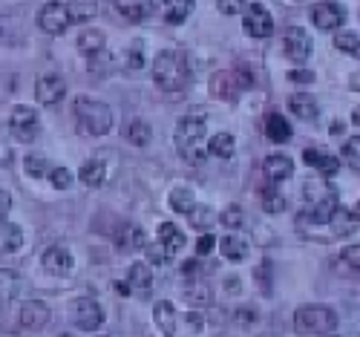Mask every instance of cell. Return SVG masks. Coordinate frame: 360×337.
<instances>
[{"label": "cell", "mask_w": 360, "mask_h": 337, "mask_svg": "<svg viewBox=\"0 0 360 337\" xmlns=\"http://www.w3.org/2000/svg\"><path fill=\"white\" fill-rule=\"evenodd\" d=\"M153 320L167 337H202L205 317L199 312H176L173 303L162 300L153 305Z\"/></svg>", "instance_id": "cell-1"}, {"label": "cell", "mask_w": 360, "mask_h": 337, "mask_svg": "<svg viewBox=\"0 0 360 337\" xmlns=\"http://www.w3.org/2000/svg\"><path fill=\"white\" fill-rule=\"evenodd\" d=\"M153 78H156V84L165 89V93H179V89H185L188 78H191L185 52L167 49V52L156 55V61H153Z\"/></svg>", "instance_id": "cell-2"}, {"label": "cell", "mask_w": 360, "mask_h": 337, "mask_svg": "<svg viewBox=\"0 0 360 337\" xmlns=\"http://www.w3.org/2000/svg\"><path fill=\"white\" fill-rule=\"evenodd\" d=\"M75 118H78V130L86 136H104L112 127V110L96 98H78Z\"/></svg>", "instance_id": "cell-3"}, {"label": "cell", "mask_w": 360, "mask_h": 337, "mask_svg": "<svg viewBox=\"0 0 360 337\" xmlns=\"http://www.w3.org/2000/svg\"><path fill=\"white\" fill-rule=\"evenodd\" d=\"M297 334H328L338 329V314L328 305H303L294 314Z\"/></svg>", "instance_id": "cell-4"}, {"label": "cell", "mask_w": 360, "mask_h": 337, "mask_svg": "<svg viewBox=\"0 0 360 337\" xmlns=\"http://www.w3.org/2000/svg\"><path fill=\"white\" fill-rule=\"evenodd\" d=\"M205 133H207V125H205L202 115H185V118L176 125V136H173V139H176V147L191 159V156H193V147L205 139Z\"/></svg>", "instance_id": "cell-5"}, {"label": "cell", "mask_w": 360, "mask_h": 337, "mask_svg": "<svg viewBox=\"0 0 360 337\" xmlns=\"http://www.w3.org/2000/svg\"><path fill=\"white\" fill-rule=\"evenodd\" d=\"M245 87H251V78L243 75V72H233V70L231 72H217L211 78V93L222 101H236Z\"/></svg>", "instance_id": "cell-6"}, {"label": "cell", "mask_w": 360, "mask_h": 337, "mask_svg": "<svg viewBox=\"0 0 360 337\" xmlns=\"http://www.w3.org/2000/svg\"><path fill=\"white\" fill-rule=\"evenodd\" d=\"M70 23H72L70 9H67V4H61V0H52V4H46L41 9V15H38V26L44 29L46 35H64Z\"/></svg>", "instance_id": "cell-7"}, {"label": "cell", "mask_w": 360, "mask_h": 337, "mask_svg": "<svg viewBox=\"0 0 360 337\" xmlns=\"http://www.w3.org/2000/svg\"><path fill=\"white\" fill-rule=\"evenodd\" d=\"M311 23L323 29V32H332V29L346 23V9L340 4H332V0H323V4L311 9Z\"/></svg>", "instance_id": "cell-8"}, {"label": "cell", "mask_w": 360, "mask_h": 337, "mask_svg": "<svg viewBox=\"0 0 360 337\" xmlns=\"http://www.w3.org/2000/svg\"><path fill=\"white\" fill-rule=\"evenodd\" d=\"M72 320L84 331H96L104 323V312H101V305L96 300L84 297V300H75V305H72Z\"/></svg>", "instance_id": "cell-9"}, {"label": "cell", "mask_w": 360, "mask_h": 337, "mask_svg": "<svg viewBox=\"0 0 360 337\" xmlns=\"http://www.w3.org/2000/svg\"><path fill=\"white\" fill-rule=\"evenodd\" d=\"M9 127H12L18 141H32L38 136V115H35V110L32 107H15Z\"/></svg>", "instance_id": "cell-10"}, {"label": "cell", "mask_w": 360, "mask_h": 337, "mask_svg": "<svg viewBox=\"0 0 360 337\" xmlns=\"http://www.w3.org/2000/svg\"><path fill=\"white\" fill-rule=\"evenodd\" d=\"M245 32L251 38H268L274 32V20L268 15V9L262 4H251L245 9Z\"/></svg>", "instance_id": "cell-11"}, {"label": "cell", "mask_w": 360, "mask_h": 337, "mask_svg": "<svg viewBox=\"0 0 360 337\" xmlns=\"http://www.w3.org/2000/svg\"><path fill=\"white\" fill-rule=\"evenodd\" d=\"M44 268L52 274V277H67V274L72 271V254L70 248H64V245H52V248L44 251Z\"/></svg>", "instance_id": "cell-12"}, {"label": "cell", "mask_w": 360, "mask_h": 337, "mask_svg": "<svg viewBox=\"0 0 360 337\" xmlns=\"http://www.w3.org/2000/svg\"><path fill=\"white\" fill-rule=\"evenodd\" d=\"M285 55L291 61H297V64H303V61L311 55V38H309L306 29L291 26L285 32Z\"/></svg>", "instance_id": "cell-13"}, {"label": "cell", "mask_w": 360, "mask_h": 337, "mask_svg": "<svg viewBox=\"0 0 360 337\" xmlns=\"http://www.w3.org/2000/svg\"><path fill=\"white\" fill-rule=\"evenodd\" d=\"M64 93H67V84H64L61 75H44V78H38V84H35V96H38V101L46 104V107L58 104V101L64 98Z\"/></svg>", "instance_id": "cell-14"}, {"label": "cell", "mask_w": 360, "mask_h": 337, "mask_svg": "<svg viewBox=\"0 0 360 337\" xmlns=\"http://www.w3.org/2000/svg\"><path fill=\"white\" fill-rule=\"evenodd\" d=\"M46 323H49V305H46V303H41V300H26V303L20 305V326H23V329L38 331V329H44Z\"/></svg>", "instance_id": "cell-15"}, {"label": "cell", "mask_w": 360, "mask_h": 337, "mask_svg": "<svg viewBox=\"0 0 360 337\" xmlns=\"http://www.w3.org/2000/svg\"><path fill=\"white\" fill-rule=\"evenodd\" d=\"M338 208H340V202H338V191H335L332 196H326V199L309 202V208L303 210V217H306L309 222H314V225H323V222H332V217H335Z\"/></svg>", "instance_id": "cell-16"}, {"label": "cell", "mask_w": 360, "mask_h": 337, "mask_svg": "<svg viewBox=\"0 0 360 337\" xmlns=\"http://www.w3.org/2000/svg\"><path fill=\"white\" fill-rule=\"evenodd\" d=\"M112 239H115V248L124 251V254H127V251H139V248H144V245H147V242H144V231H141L136 222H124L122 228L115 231Z\"/></svg>", "instance_id": "cell-17"}, {"label": "cell", "mask_w": 360, "mask_h": 337, "mask_svg": "<svg viewBox=\"0 0 360 337\" xmlns=\"http://www.w3.org/2000/svg\"><path fill=\"white\" fill-rule=\"evenodd\" d=\"M262 173H265V179L271 182V185H280V182L291 179L294 162H291L288 156H268V159L262 162Z\"/></svg>", "instance_id": "cell-18"}, {"label": "cell", "mask_w": 360, "mask_h": 337, "mask_svg": "<svg viewBox=\"0 0 360 337\" xmlns=\"http://www.w3.org/2000/svg\"><path fill=\"white\" fill-rule=\"evenodd\" d=\"M303 159H306V165H311L314 170H320L323 179H332L340 170V159L338 156H326V153H320V150H306Z\"/></svg>", "instance_id": "cell-19"}, {"label": "cell", "mask_w": 360, "mask_h": 337, "mask_svg": "<svg viewBox=\"0 0 360 337\" xmlns=\"http://www.w3.org/2000/svg\"><path fill=\"white\" fill-rule=\"evenodd\" d=\"M115 9H118L122 18L139 23V20H144L150 12H153V0H115Z\"/></svg>", "instance_id": "cell-20"}, {"label": "cell", "mask_w": 360, "mask_h": 337, "mask_svg": "<svg viewBox=\"0 0 360 337\" xmlns=\"http://www.w3.org/2000/svg\"><path fill=\"white\" fill-rule=\"evenodd\" d=\"M127 283H130V288H136L139 294H147L150 286H153V268H150L147 262H133L130 271H127Z\"/></svg>", "instance_id": "cell-21"}, {"label": "cell", "mask_w": 360, "mask_h": 337, "mask_svg": "<svg viewBox=\"0 0 360 337\" xmlns=\"http://www.w3.org/2000/svg\"><path fill=\"white\" fill-rule=\"evenodd\" d=\"M193 0H162V9H165V20L167 23H185L188 15L193 12Z\"/></svg>", "instance_id": "cell-22"}, {"label": "cell", "mask_w": 360, "mask_h": 337, "mask_svg": "<svg viewBox=\"0 0 360 337\" xmlns=\"http://www.w3.org/2000/svg\"><path fill=\"white\" fill-rule=\"evenodd\" d=\"M23 245V231L15 222H0V254H12Z\"/></svg>", "instance_id": "cell-23"}, {"label": "cell", "mask_w": 360, "mask_h": 337, "mask_svg": "<svg viewBox=\"0 0 360 337\" xmlns=\"http://www.w3.org/2000/svg\"><path fill=\"white\" fill-rule=\"evenodd\" d=\"M81 182L84 185H89V188H98L101 182L107 179V165L101 162V159H89V162H84L81 165Z\"/></svg>", "instance_id": "cell-24"}, {"label": "cell", "mask_w": 360, "mask_h": 337, "mask_svg": "<svg viewBox=\"0 0 360 337\" xmlns=\"http://www.w3.org/2000/svg\"><path fill=\"white\" fill-rule=\"evenodd\" d=\"M265 133H268V139H271V141L283 144V141L291 139V125L280 113H271V115H268V121H265Z\"/></svg>", "instance_id": "cell-25"}, {"label": "cell", "mask_w": 360, "mask_h": 337, "mask_svg": "<svg viewBox=\"0 0 360 337\" xmlns=\"http://www.w3.org/2000/svg\"><path fill=\"white\" fill-rule=\"evenodd\" d=\"M67 9H70L72 23H86V20H93L98 15V4H96V0H70Z\"/></svg>", "instance_id": "cell-26"}, {"label": "cell", "mask_w": 360, "mask_h": 337, "mask_svg": "<svg viewBox=\"0 0 360 337\" xmlns=\"http://www.w3.org/2000/svg\"><path fill=\"white\" fill-rule=\"evenodd\" d=\"M288 107H291V113L300 115V118H317V113H320L317 101H314L311 96H306V93L291 96V98H288Z\"/></svg>", "instance_id": "cell-27"}, {"label": "cell", "mask_w": 360, "mask_h": 337, "mask_svg": "<svg viewBox=\"0 0 360 337\" xmlns=\"http://www.w3.org/2000/svg\"><path fill=\"white\" fill-rule=\"evenodd\" d=\"M104 35L101 32H96V29H86V32H81V38H78V49H81V55H86V58H96L101 49H104Z\"/></svg>", "instance_id": "cell-28"}, {"label": "cell", "mask_w": 360, "mask_h": 337, "mask_svg": "<svg viewBox=\"0 0 360 337\" xmlns=\"http://www.w3.org/2000/svg\"><path fill=\"white\" fill-rule=\"evenodd\" d=\"M170 208L176 213H185V217H191V213L196 210V199H193V193L188 188H173L170 191Z\"/></svg>", "instance_id": "cell-29"}, {"label": "cell", "mask_w": 360, "mask_h": 337, "mask_svg": "<svg viewBox=\"0 0 360 337\" xmlns=\"http://www.w3.org/2000/svg\"><path fill=\"white\" fill-rule=\"evenodd\" d=\"M219 248H222V257H228L231 262L245 260V254H248V245H245V239H239V236H222Z\"/></svg>", "instance_id": "cell-30"}, {"label": "cell", "mask_w": 360, "mask_h": 337, "mask_svg": "<svg viewBox=\"0 0 360 337\" xmlns=\"http://www.w3.org/2000/svg\"><path fill=\"white\" fill-rule=\"evenodd\" d=\"M159 236H162V242L170 248V254H176V251H182V248H185V234L179 231L176 225H170V222L159 225Z\"/></svg>", "instance_id": "cell-31"}, {"label": "cell", "mask_w": 360, "mask_h": 337, "mask_svg": "<svg viewBox=\"0 0 360 337\" xmlns=\"http://www.w3.org/2000/svg\"><path fill=\"white\" fill-rule=\"evenodd\" d=\"M207 153H211V156H219V159L233 156V136H231V133H219V136H214L211 144H207Z\"/></svg>", "instance_id": "cell-32"}, {"label": "cell", "mask_w": 360, "mask_h": 337, "mask_svg": "<svg viewBox=\"0 0 360 337\" xmlns=\"http://www.w3.org/2000/svg\"><path fill=\"white\" fill-rule=\"evenodd\" d=\"M127 139L136 147H147L150 139H153V133H150V125H144L141 118H136V121H130V127H127Z\"/></svg>", "instance_id": "cell-33"}, {"label": "cell", "mask_w": 360, "mask_h": 337, "mask_svg": "<svg viewBox=\"0 0 360 337\" xmlns=\"http://www.w3.org/2000/svg\"><path fill=\"white\" fill-rule=\"evenodd\" d=\"M354 220H352V210H346V208H338L335 210V217H332V228H335V234L338 236H349L352 231H354Z\"/></svg>", "instance_id": "cell-34"}, {"label": "cell", "mask_w": 360, "mask_h": 337, "mask_svg": "<svg viewBox=\"0 0 360 337\" xmlns=\"http://www.w3.org/2000/svg\"><path fill=\"white\" fill-rule=\"evenodd\" d=\"M335 46L352 58H360V38L354 32H338L335 35Z\"/></svg>", "instance_id": "cell-35"}, {"label": "cell", "mask_w": 360, "mask_h": 337, "mask_svg": "<svg viewBox=\"0 0 360 337\" xmlns=\"http://www.w3.org/2000/svg\"><path fill=\"white\" fill-rule=\"evenodd\" d=\"M49 162L41 156V153H29L26 156V173L29 176H35V179H44V176H49Z\"/></svg>", "instance_id": "cell-36"}, {"label": "cell", "mask_w": 360, "mask_h": 337, "mask_svg": "<svg viewBox=\"0 0 360 337\" xmlns=\"http://www.w3.org/2000/svg\"><path fill=\"white\" fill-rule=\"evenodd\" d=\"M15 291H18V277L12 271L0 268V303H9L15 297Z\"/></svg>", "instance_id": "cell-37"}, {"label": "cell", "mask_w": 360, "mask_h": 337, "mask_svg": "<svg viewBox=\"0 0 360 337\" xmlns=\"http://www.w3.org/2000/svg\"><path fill=\"white\" fill-rule=\"evenodd\" d=\"M306 202H317V199H326V196H332L335 193V188L328 185V182H306Z\"/></svg>", "instance_id": "cell-38"}, {"label": "cell", "mask_w": 360, "mask_h": 337, "mask_svg": "<svg viewBox=\"0 0 360 337\" xmlns=\"http://www.w3.org/2000/svg\"><path fill=\"white\" fill-rule=\"evenodd\" d=\"M144 251H147V260L150 262H153V265H165L173 254H170V248H167V245L162 242V239H156L153 245H144Z\"/></svg>", "instance_id": "cell-39"}, {"label": "cell", "mask_w": 360, "mask_h": 337, "mask_svg": "<svg viewBox=\"0 0 360 337\" xmlns=\"http://www.w3.org/2000/svg\"><path fill=\"white\" fill-rule=\"evenodd\" d=\"M262 208H265L268 213H283V210H285V196H283L277 188H268V191L262 193Z\"/></svg>", "instance_id": "cell-40"}, {"label": "cell", "mask_w": 360, "mask_h": 337, "mask_svg": "<svg viewBox=\"0 0 360 337\" xmlns=\"http://www.w3.org/2000/svg\"><path fill=\"white\" fill-rule=\"evenodd\" d=\"M343 162H346L349 167L360 170V136H354V139L346 141V147H343Z\"/></svg>", "instance_id": "cell-41"}, {"label": "cell", "mask_w": 360, "mask_h": 337, "mask_svg": "<svg viewBox=\"0 0 360 337\" xmlns=\"http://www.w3.org/2000/svg\"><path fill=\"white\" fill-rule=\"evenodd\" d=\"M185 297H188V303H193V305H205V303H211V288L202 286V283H193V286L185 291Z\"/></svg>", "instance_id": "cell-42"}, {"label": "cell", "mask_w": 360, "mask_h": 337, "mask_svg": "<svg viewBox=\"0 0 360 337\" xmlns=\"http://www.w3.org/2000/svg\"><path fill=\"white\" fill-rule=\"evenodd\" d=\"M191 222H193L196 228H207V225L217 222V213H214L211 208H196V210L191 213Z\"/></svg>", "instance_id": "cell-43"}, {"label": "cell", "mask_w": 360, "mask_h": 337, "mask_svg": "<svg viewBox=\"0 0 360 337\" xmlns=\"http://www.w3.org/2000/svg\"><path fill=\"white\" fill-rule=\"evenodd\" d=\"M49 179H52V185H55L58 191H67V188L72 185V176H70L67 167H52V170H49Z\"/></svg>", "instance_id": "cell-44"}, {"label": "cell", "mask_w": 360, "mask_h": 337, "mask_svg": "<svg viewBox=\"0 0 360 337\" xmlns=\"http://www.w3.org/2000/svg\"><path fill=\"white\" fill-rule=\"evenodd\" d=\"M219 220H222V225H228V228H239V225H243V208H239V205L225 208Z\"/></svg>", "instance_id": "cell-45"}, {"label": "cell", "mask_w": 360, "mask_h": 337, "mask_svg": "<svg viewBox=\"0 0 360 337\" xmlns=\"http://www.w3.org/2000/svg\"><path fill=\"white\" fill-rule=\"evenodd\" d=\"M340 262H346L352 271H360V245H349V248H343Z\"/></svg>", "instance_id": "cell-46"}, {"label": "cell", "mask_w": 360, "mask_h": 337, "mask_svg": "<svg viewBox=\"0 0 360 337\" xmlns=\"http://www.w3.org/2000/svg\"><path fill=\"white\" fill-rule=\"evenodd\" d=\"M248 9V0H219V12L222 15H239Z\"/></svg>", "instance_id": "cell-47"}, {"label": "cell", "mask_w": 360, "mask_h": 337, "mask_svg": "<svg viewBox=\"0 0 360 337\" xmlns=\"http://www.w3.org/2000/svg\"><path fill=\"white\" fill-rule=\"evenodd\" d=\"M217 248V236H211V234H202L199 239H196V254L199 257H207V254H211Z\"/></svg>", "instance_id": "cell-48"}, {"label": "cell", "mask_w": 360, "mask_h": 337, "mask_svg": "<svg viewBox=\"0 0 360 337\" xmlns=\"http://www.w3.org/2000/svg\"><path fill=\"white\" fill-rule=\"evenodd\" d=\"M288 81H294V84H311V81H314V72H309V70H294V72H288Z\"/></svg>", "instance_id": "cell-49"}, {"label": "cell", "mask_w": 360, "mask_h": 337, "mask_svg": "<svg viewBox=\"0 0 360 337\" xmlns=\"http://www.w3.org/2000/svg\"><path fill=\"white\" fill-rule=\"evenodd\" d=\"M9 208H12V196H9L6 191H0V222H4V217L9 213Z\"/></svg>", "instance_id": "cell-50"}, {"label": "cell", "mask_w": 360, "mask_h": 337, "mask_svg": "<svg viewBox=\"0 0 360 337\" xmlns=\"http://www.w3.org/2000/svg\"><path fill=\"white\" fill-rule=\"evenodd\" d=\"M343 130H346L343 121H332V127H328V133H332V136H343Z\"/></svg>", "instance_id": "cell-51"}, {"label": "cell", "mask_w": 360, "mask_h": 337, "mask_svg": "<svg viewBox=\"0 0 360 337\" xmlns=\"http://www.w3.org/2000/svg\"><path fill=\"white\" fill-rule=\"evenodd\" d=\"M349 89H354V93H360V72H354V75L349 78Z\"/></svg>", "instance_id": "cell-52"}, {"label": "cell", "mask_w": 360, "mask_h": 337, "mask_svg": "<svg viewBox=\"0 0 360 337\" xmlns=\"http://www.w3.org/2000/svg\"><path fill=\"white\" fill-rule=\"evenodd\" d=\"M130 55H133V58H127V64H130L133 70H139V67H141V55H139V52H130Z\"/></svg>", "instance_id": "cell-53"}, {"label": "cell", "mask_w": 360, "mask_h": 337, "mask_svg": "<svg viewBox=\"0 0 360 337\" xmlns=\"http://www.w3.org/2000/svg\"><path fill=\"white\" fill-rule=\"evenodd\" d=\"M352 220H354V222H360V199L352 205Z\"/></svg>", "instance_id": "cell-54"}, {"label": "cell", "mask_w": 360, "mask_h": 337, "mask_svg": "<svg viewBox=\"0 0 360 337\" xmlns=\"http://www.w3.org/2000/svg\"><path fill=\"white\" fill-rule=\"evenodd\" d=\"M352 121H354V125H357V127H360V107H357V110H354V113H352Z\"/></svg>", "instance_id": "cell-55"}]
</instances>
